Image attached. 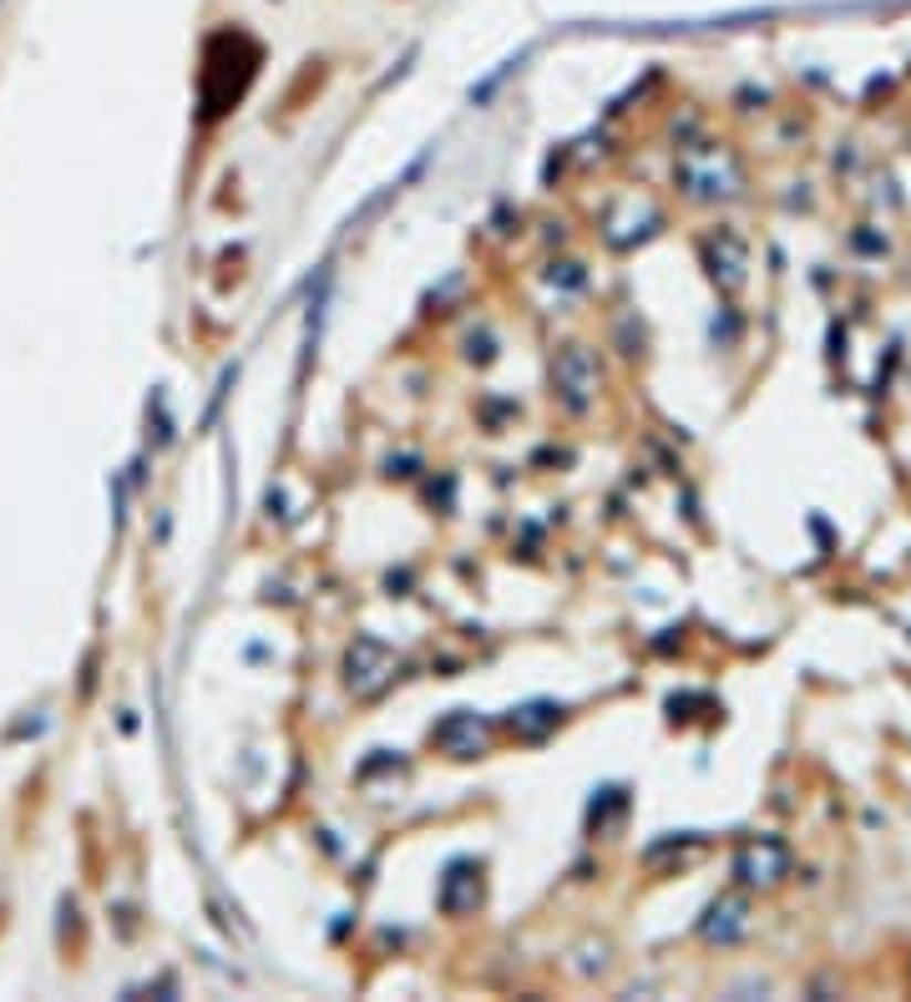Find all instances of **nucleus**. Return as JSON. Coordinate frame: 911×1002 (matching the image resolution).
<instances>
[{"label":"nucleus","mask_w":911,"mask_h":1002,"mask_svg":"<svg viewBox=\"0 0 911 1002\" xmlns=\"http://www.w3.org/2000/svg\"><path fill=\"white\" fill-rule=\"evenodd\" d=\"M552 380H557V395L567 406L583 410L593 400V390H598V365H593V355L583 345H567L557 355V365H552Z\"/></svg>","instance_id":"1"},{"label":"nucleus","mask_w":911,"mask_h":1002,"mask_svg":"<svg viewBox=\"0 0 911 1002\" xmlns=\"http://www.w3.org/2000/svg\"><path fill=\"white\" fill-rule=\"evenodd\" d=\"M683 182H689V192L694 198H724V192H734V167L730 157H689L683 163Z\"/></svg>","instance_id":"2"},{"label":"nucleus","mask_w":911,"mask_h":1002,"mask_svg":"<svg viewBox=\"0 0 911 1002\" xmlns=\"http://www.w3.org/2000/svg\"><path fill=\"white\" fill-rule=\"evenodd\" d=\"M785 846H779V841H760V846H750L740 856V876L750 886H760V881H779V876H785Z\"/></svg>","instance_id":"3"},{"label":"nucleus","mask_w":911,"mask_h":1002,"mask_svg":"<svg viewBox=\"0 0 911 1002\" xmlns=\"http://www.w3.org/2000/svg\"><path fill=\"white\" fill-rule=\"evenodd\" d=\"M740 911H744L740 901H724V907H714V921H709L704 931H709V937H730V931L740 927Z\"/></svg>","instance_id":"4"}]
</instances>
